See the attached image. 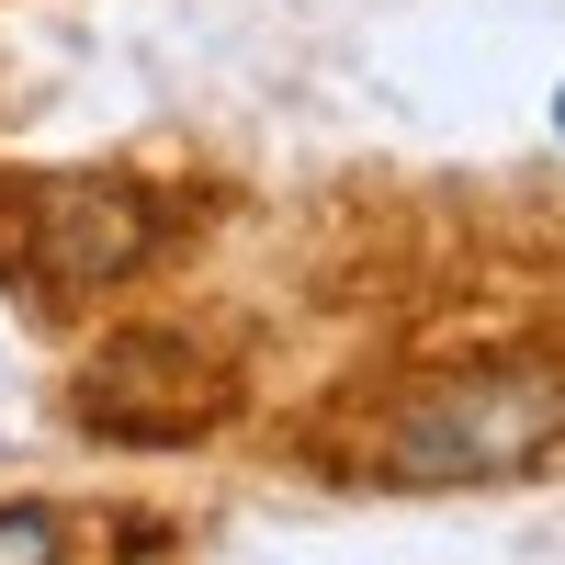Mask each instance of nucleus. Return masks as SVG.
<instances>
[{
	"mask_svg": "<svg viewBox=\"0 0 565 565\" xmlns=\"http://www.w3.org/2000/svg\"><path fill=\"white\" fill-rule=\"evenodd\" d=\"M0 565H68V509L57 498H0Z\"/></svg>",
	"mask_w": 565,
	"mask_h": 565,
	"instance_id": "nucleus-4",
	"label": "nucleus"
},
{
	"mask_svg": "<svg viewBox=\"0 0 565 565\" xmlns=\"http://www.w3.org/2000/svg\"><path fill=\"white\" fill-rule=\"evenodd\" d=\"M554 136H565V90H554Z\"/></svg>",
	"mask_w": 565,
	"mask_h": 565,
	"instance_id": "nucleus-5",
	"label": "nucleus"
},
{
	"mask_svg": "<svg viewBox=\"0 0 565 565\" xmlns=\"http://www.w3.org/2000/svg\"><path fill=\"white\" fill-rule=\"evenodd\" d=\"M170 249V193L125 170H0V271L34 306H103Z\"/></svg>",
	"mask_w": 565,
	"mask_h": 565,
	"instance_id": "nucleus-2",
	"label": "nucleus"
},
{
	"mask_svg": "<svg viewBox=\"0 0 565 565\" xmlns=\"http://www.w3.org/2000/svg\"><path fill=\"white\" fill-rule=\"evenodd\" d=\"M79 430L103 441H204L238 418V362H226L204 328H114L103 351L79 362Z\"/></svg>",
	"mask_w": 565,
	"mask_h": 565,
	"instance_id": "nucleus-3",
	"label": "nucleus"
},
{
	"mask_svg": "<svg viewBox=\"0 0 565 565\" xmlns=\"http://www.w3.org/2000/svg\"><path fill=\"white\" fill-rule=\"evenodd\" d=\"M340 476L362 487H521L565 476V362L543 351H487V362H441L373 396L351 430Z\"/></svg>",
	"mask_w": 565,
	"mask_h": 565,
	"instance_id": "nucleus-1",
	"label": "nucleus"
}]
</instances>
